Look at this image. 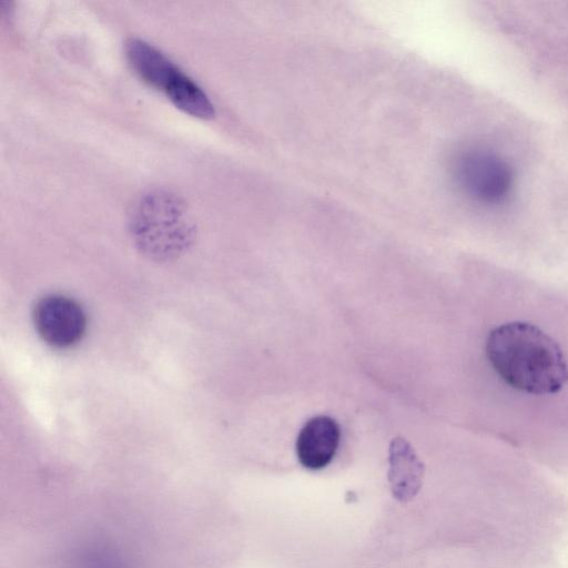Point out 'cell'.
<instances>
[{
  "instance_id": "3",
  "label": "cell",
  "mask_w": 568,
  "mask_h": 568,
  "mask_svg": "<svg viewBox=\"0 0 568 568\" xmlns=\"http://www.w3.org/2000/svg\"><path fill=\"white\" fill-rule=\"evenodd\" d=\"M453 172L459 189L481 205L498 206L511 196L514 170L494 151L481 148L463 151L455 159Z\"/></svg>"
},
{
  "instance_id": "4",
  "label": "cell",
  "mask_w": 568,
  "mask_h": 568,
  "mask_svg": "<svg viewBox=\"0 0 568 568\" xmlns=\"http://www.w3.org/2000/svg\"><path fill=\"white\" fill-rule=\"evenodd\" d=\"M32 321L42 341L55 348H68L79 343L88 326L81 304L61 294L41 297L33 307Z\"/></svg>"
},
{
  "instance_id": "2",
  "label": "cell",
  "mask_w": 568,
  "mask_h": 568,
  "mask_svg": "<svg viewBox=\"0 0 568 568\" xmlns=\"http://www.w3.org/2000/svg\"><path fill=\"white\" fill-rule=\"evenodd\" d=\"M129 232L138 250L156 262L179 258L193 244L196 226L185 202L174 192L143 193L129 213Z\"/></svg>"
},
{
  "instance_id": "5",
  "label": "cell",
  "mask_w": 568,
  "mask_h": 568,
  "mask_svg": "<svg viewBox=\"0 0 568 568\" xmlns=\"http://www.w3.org/2000/svg\"><path fill=\"white\" fill-rule=\"evenodd\" d=\"M126 60L135 74L165 95L185 74L169 57L148 41L131 38L125 43Z\"/></svg>"
},
{
  "instance_id": "6",
  "label": "cell",
  "mask_w": 568,
  "mask_h": 568,
  "mask_svg": "<svg viewBox=\"0 0 568 568\" xmlns=\"http://www.w3.org/2000/svg\"><path fill=\"white\" fill-rule=\"evenodd\" d=\"M341 429L334 418L326 415L310 418L296 438L298 462L311 470L326 467L336 454Z\"/></svg>"
},
{
  "instance_id": "1",
  "label": "cell",
  "mask_w": 568,
  "mask_h": 568,
  "mask_svg": "<svg viewBox=\"0 0 568 568\" xmlns=\"http://www.w3.org/2000/svg\"><path fill=\"white\" fill-rule=\"evenodd\" d=\"M485 352L499 378L521 393L551 395L568 383V364L559 344L535 324L513 321L496 326Z\"/></svg>"
}]
</instances>
